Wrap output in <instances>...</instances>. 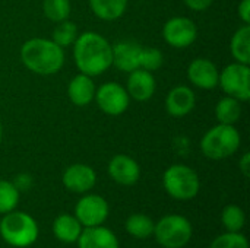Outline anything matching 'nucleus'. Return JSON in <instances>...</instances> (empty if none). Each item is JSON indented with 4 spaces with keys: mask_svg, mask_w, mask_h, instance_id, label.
<instances>
[{
    "mask_svg": "<svg viewBox=\"0 0 250 248\" xmlns=\"http://www.w3.org/2000/svg\"><path fill=\"white\" fill-rule=\"evenodd\" d=\"M73 58L81 73L100 76L113 66V45L101 34L86 31L73 42Z\"/></svg>",
    "mask_w": 250,
    "mask_h": 248,
    "instance_id": "f257e3e1",
    "label": "nucleus"
},
{
    "mask_svg": "<svg viewBox=\"0 0 250 248\" xmlns=\"http://www.w3.org/2000/svg\"><path fill=\"white\" fill-rule=\"evenodd\" d=\"M23 66L40 76L56 75L64 64V50L48 38H31L21 47Z\"/></svg>",
    "mask_w": 250,
    "mask_h": 248,
    "instance_id": "f03ea898",
    "label": "nucleus"
},
{
    "mask_svg": "<svg viewBox=\"0 0 250 248\" xmlns=\"http://www.w3.org/2000/svg\"><path fill=\"white\" fill-rule=\"evenodd\" d=\"M0 237L10 247L28 248L38 240L40 228L29 213L12 210L0 221Z\"/></svg>",
    "mask_w": 250,
    "mask_h": 248,
    "instance_id": "7ed1b4c3",
    "label": "nucleus"
},
{
    "mask_svg": "<svg viewBox=\"0 0 250 248\" xmlns=\"http://www.w3.org/2000/svg\"><path fill=\"white\" fill-rule=\"evenodd\" d=\"M242 143V136L236 126L221 124L211 127L201 139L202 153L214 161H221L233 156Z\"/></svg>",
    "mask_w": 250,
    "mask_h": 248,
    "instance_id": "20e7f679",
    "label": "nucleus"
},
{
    "mask_svg": "<svg viewBox=\"0 0 250 248\" xmlns=\"http://www.w3.org/2000/svg\"><path fill=\"white\" fill-rule=\"evenodd\" d=\"M163 187L170 197L186 202L198 196L201 181L193 168L183 164H174L164 171Z\"/></svg>",
    "mask_w": 250,
    "mask_h": 248,
    "instance_id": "39448f33",
    "label": "nucleus"
},
{
    "mask_svg": "<svg viewBox=\"0 0 250 248\" xmlns=\"http://www.w3.org/2000/svg\"><path fill=\"white\" fill-rule=\"evenodd\" d=\"M155 240L164 248H183L193 235L190 221L182 215H166L154 227Z\"/></svg>",
    "mask_w": 250,
    "mask_h": 248,
    "instance_id": "423d86ee",
    "label": "nucleus"
},
{
    "mask_svg": "<svg viewBox=\"0 0 250 248\" xmlns=\"http://www.w3.org/2000/svg\"><path fill=\"white\" fill-rule=\"evenodd\" d=\"M218 86L229 96L246 102L250 99V67L249 64L231 63L220 72Z\"/></svg>",
    "mask_w": 250,
    "mask_h": 248,
    "instance_id": "0eeeda50",
    "label": "nucleus"
},
{
    "mask_svg": "<svg viewBox=\"0 0 250 248\" xmlns=\"http://www.w3.org/2000/svg\"><path fill=\"white\" fill-rule=\"evenodd\" d=\"M98 108L107 115H122L126 113L130 104V96L120 83L117 82H105L97 88L94 96Z\"/></svg>",
    "mask_w": 250,
    "mask_h": 248,
    "instance_id": "6e6552de",
    "label": "nucleus"
},
{
    "mask_svg": "<svg viewBox=\"0 0 250 248\" xmlns=\"http://www.w3.org/2000/svg\"><path fill=\"white\" fill-rule=\"evenodd\" d=\"M110 213V206L103 196L85 194L75 206V216L83 228L103 225Z\"/></svg>",
    "mask_w": 250,
    "mask_h": 248,
    "instance_id": "1a4fd4ad",
    "label": "nucleus"
},
{
    "mask_svg": "<svg viewBox=\"0 0 250 248\" xmlns=\"http://www.w3.org/2000/svg\"><path fill=\"white\" fill-rule=\"evenodd\" d=\"M163 38L173 48H188L198 38V28L190 18L174 16L163 26Z\"/></svg>",
    "mask_w": 250,
    "mask_h": 248,
    "instance_id": "9d476101",
    "label": "nucleus"
},
{
    "mask_svg": "<svg viewBox=\"0 0 250 248\" xmlns=\"http://www.w3.org/2000/svg\"><path fill=\"white\" fill-rule=\"evenodd\" d=\"M220 70L215 63L209 58L198 57L190 61L188 66V79L189 82L204 91H211L218 86Z\"/></svg>",
    "mask_w": 250,
    "mask_h": 248,
    "instance_id": "9b49d317",
    "label": "nucleus"
},
{
    "mask_svg": "<svg viewBox=\"0 0 250 248\" xmlns=\"http://www.w3.org/2000/svg\"><path fill=\"white\" fill-rule=\"evenodd\" d=\"M108 175L110 178L125 187L135 186L141 178V167L139 164L129 155L119 153L114 155L108 162Z\"/></svg>",
    "mask_w": 250,
    "mask_h": 248,
    "instance_id": "f8f14e48",
    "label": "nucleus"
},
{
    "mask_svg": "<svg viewBox=\"0 0 250 248\" xmlns=\"http://www.w3.org/2000/svg\"><path fill=\"white\" fill-rule=\"evenodd\" d=\"M62 181L69 191L83 194L94 189L97 183V174L94 168L86 164H73L64 170Z\"/></svg>",
    "mask_w": 250,
    "mask_h": 248,
    "instance_id": "ddd939ff",
    "label": "nucleus"
},
{
    "mask_svg": "<svg viewBox=\"0 0 250 248\" xmlns=\"http://www.w3.org/2000/svg\"><path fill=\"white\" fill-rule=\"evenodd\" d=\"M126 91L130 98L139 102L149 101L155 91H157V80L152 75V72H148L145 69H135L127 76V85Z\"/></svg>",
    "mask_w": 250,
    "mask_h": 248,
    "instance_id": "4468645a",
    "label": "nucleus"
},
{
    "mask_svg": "<svg viewBox=\"0 0 250 248\" xmlns=\"http://www.w3.org/2000/svg\"><path fill=\"white\" fill-rule=\"evenodd\" d=\"M196 104V95L190 86L177 85L166 96V111L176 118L188 115Z\"/></svg>",
    "mask_w": 250,
    "mask_h": 248,
    "instance_id": "2eb2a0df",
    "label": "nucleus"
},
{
    "mask_svg": "<svg viewBox=\"0 0 250 248\" xmlns=\"http://www.w3.org/2000/svg\"><path fill=\"white\" fill-rule=\"evenodd\" d=\"M142 45L135 41H120L113 45V66L120 72L130 73L139 67Z\"/></svg>",
    "mask_w": 250,
    "mask_h": 248,
    "instance_id": "dca6fc26",
    "label": "nucleus"
},
{
    "mask_svg": "<svg viewBox=\"0 0 250 248\" xmlns=\"http://www.w3.org/2000/svg\"><path fill=\"white\" fill-rule=\"evenodd\" d=\"M76 243L78 248H120L116 234L103 225L82 229Z\"/></svg>",
    "mask_w": 250,
    "mask_h": 248,
    "instance_id": "f3484780",
    "label": "nucleus"
},
{
    "mask_svg": "<svg viewBox=\"0 0 250 248\" xmlns=\"http://www.w3.org/2000/svg\"><path fill=\"white\" fill-rule=\"evenodd\" d=\"M97 86L91 76L79 73L73 76L67 85V96L76 107H86L94 101Z\"/></svg>",
    "mask_w": 250,
    "mask_h": 248,
    "instance_id": "a211bd4d",
    "label": "nucleus"
},
{
    "mask_svg": "<svg viewBox=\"0 0 250 248\" xmlns=\"http://www.w3.org/2000/svg\"><path fill=\"white\" fill-rule=\"evenodd\" d=\"M83 227L76 219L75 215L62 213L53 222V234L54 237L64 244H75L82 232Z\"/></svg>",
    "mask_w": 250,
    "mask_h": 248,
    "instance_id": "6ab92c4d",
    "label": "nucleus"
},
{
    "mask_svg": "<svg viewBox=\"0 0 250 248\" xmlns=\"http://www.w3.org/2000/svg\"><path fill=\"white\" fill-rule=\"evenodd\" d=\"M230 51L237 63L250 64V25L243 23L231 37Z\"/></svg>",
    "mask_w": 250,
    "mask_h": 248,
    "instance_id": "aec40b11",
    "label": "nucleus"
},
{
    "mask_svg": "<svg viewBox=\"0 0 250 248\" xmlns=\"http://www.w3.org/2000/svg\"><path fill=\"white\" fill-rule=\"evenodd\" d=\"M92 13L101 20H116L127 9V0H89Z\"/></svg>",
    "mask_w": 250,
    "mask_h": 248,
    "instance_id": "412c9836",
    "label": "nucleus"
},
{
    "mask_svg": "<svg viewBox=\"0 0 250 248\" xmlns=\"http://www.w3.org/2000/svg\"><path fill=\"white\" fill-rule=\"evenodd\" d=\"M242 102L233 96L226 95L224 98H221L218 101V104L215 105V117L218 120V123L221 124H231L234 126L242 115Z\"/></svg>",
    "mask_w": 250,
    "mask_h": 248,
    "instance_id": "4be33fe9",
    "label": "nucleus"
},
{
    "mask_svg": "<svg viewBox=\"0 0 250 248\" xmlns=\"http://www.w3.org/2000/svg\"><path fill=\"white\" fill-rule=\"evenodd\" d=\"M126 231L130 237L145 240L154 234V221L144 213H133L126 219Z\"/></svg>",
    "mask_w": 250,
    "mask_h": 248,
    "instance_id": "5701e85b",
    "label": "nucleus"
},
{
    "mask_svg": "<svg viewBox=\"0 0 250 248\" xmlns=\"http://www.w3.org/2000/svg\"><path fill=\"white\" fill-rule=\"evenodd\" d=\"M42 12L45 18L51 22H62L69 19L72 6L70 0H44L42 1Z\"/></svg>",
    "mask_w": 250,
    "mask_h": 248,
    "instance_id": "b1692460",
    "label": "nucleus"
},
{
    "mask_svg": "<svg viewBox=\"0 0 250 248\" xmlns=\"http://www.w3.org/2000/svg\"><path fill=\"white\" fill-rule=\"evenodd\" d=\"M78 28H76V25L73 23V22H70L69 19H66V20H62V22H59L57 25H56V28H54V31H53V37H51V39L59 45V47H62L63 50L66 48V47H70V45H73V42H75V39L78 38Z\"/></svg>",
    "mask_w": 250,
    "mask_h": 248,
    "instance_id": "393cba45",
    "label": "nucleus"
},
{
    "mask_svg": "<svg viewBox=\"0 0 250 248\" xmlns=\"http://www.w3.org/2000/svg\"><path fill=\"white\" fill-rule=\"evenodd\" d=\"M221 222L223 227L230 232H240V229L245 227L246 215L243 209L237 205H229L221 212Z\"/></svg>",
    "mask_w": 250,
    "mask_h": 248,
    "instance_id": "a878e982",
    "label": "nucleus"
},
{
    "mask_svg": "<svg viewBox=\"0 0 250 248\" xmlns=\"http://www.w3.org/2000/svg\"><path fill=\"white\" fill-rule=\"evenodd\" d=\"M19 190L12 181L0 178V215L9 213L16 209L19 203Z\"/></svg>",
    "mask_w": 250,
    "mask_h": 248,
    "instance_id": "bb28decb",
    "label": "nucleus"
},
{
    "mask_svg": "<svg viewBox=\"0 0 250 248\" xmlns=\"http://www.w3.org/2000/svg\"><path fill=\"white\" fill-rule=\"evenodd\" d=\"M209 248H249V241L242 232H224L218 235Z\"/></svg>",
    "mask_w": 250,
    "mask_h": 248,
    "instance_id": "cd10ccee",
    "label": "nucleus"
},
{
    "mask_svg": "<svg viewBox=\"0 0 250 248\" xmlns=\"http://www.w3.org/2000/svg\"><path fill=\"white\" fill-rule=\"evenodd\" d=\"M164 63V56L158 48L154 47H142L139 57V67L148 72L158 70Z\"/></svg>",
    "mask_w": 250,
    "mask_h": 248,
    "instance_id": "c85d7f7f",
    "label": "nucleus"
},
{
    "mask_svg": "<svg viewBox=\"0 0 250 248\" xmlns=\"http://www.w3.org/2000/svg\"><path fill=\"white\" fill-rule=\"evenodd\" d=\"M15 184V187L21 191H26L32 187V177L26 172H22V174H18L15 177V180L12 181Z\"/></svg>",
    "mask_w": 250,
    "mask_h": 248,
    "instance_id": "c756f323",
    "label": "nucleus"
},
{
    "mask_svg": "<svg viewBox=\"0 0 250 248\" xmlns=\"http://www.w3.org/2000/svg\"><path fill=\"white\" fill-rule=\"evenodd\" d=\"M185 4L190 9V10H195V12H202V10H207L214 0H183Z\"/></svg>",
    "mask_w": 250,
    "mask_h": 248,
    "instance_id": "7c9ffc66",
    "label": "nucleus"
},
{
    "mask_svg": "<svg viewBox=\"0 0 250 248\" xmlns=\"http://www.w3.org/2000/svg\"><path fill=\"white\" fill-rule=\"evenodd\" d=\"M239 18L242 19L243 23L249 25L250 23V0H242L237 7Z\"/></svg>",
    "mask_w": 250,
    "mask_h": 248,
    "instance_id": "2f4dec72",
    "label": "nucleus"
},
{
    "mask_svg": "<svg viewBox=\"0 0 250 248\" xmlns=\"http://www.w3.org/2000/svg\"><path fill=\"white\" fill-rule=\"evenodd\" d=\"M239 168H240V171H242V174L248 178L249 177V172H250V153L249 152H246L243 156H242V159H240V162H239Z\"/></svg>",
    "mask_w": 250,
    "mask_h": 248,
    "instance_id": "473e14b6",
    "label": "nucleus"
},
{
    "mask_svg": "<svg viewBox=\"0 0 250 248\" xmlns=\"http://www.w3.org/2000/svg\"><path fill=\"white\" fill-rule=\"evenodd\" d=\"M1 139H3V127H1V123H0V143H1Z\"/></svg>",
    "mask_w": 250,
    "mask_h": 248,
    "instance_id": "72a5a7b5",
    "label": "nucleus"
}]
</instances>
